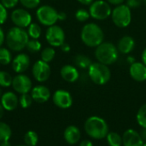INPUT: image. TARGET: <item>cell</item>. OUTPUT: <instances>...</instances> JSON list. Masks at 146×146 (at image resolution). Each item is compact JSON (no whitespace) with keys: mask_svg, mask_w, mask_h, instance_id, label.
<instances>
[{"mask_svg":"<svg viewBox=\"0 0 146 146\" xmlns=\"http://www.w3.org/2000/svg\"><path fill=\"white\" fill-rule=\"evenodd\" d=\"M29 38L25 28L15 26L8 30L5 35V41L9 49L14 52H21L27 47Z\"/></svg>","mask_w":146,"mask_h":146,"instance_id":"cell-1","label":"cell"},{"mask_svg":"<svg viewBox=\"0 0 146 146\" xmlns=\"http://www.w3.org/2000/svg\"><path fill=\"white\" fill-rule=\"evenodd\" d=\"M80 39L86 46L96 48L104 41V33L97 23L89 22L83 26L80 32Z\"/></svg>","mask_w":146,"mask_h":146,"instance_id":"cell-2","label":"cell"},{"mask_svg":"<svg viewBox=\"0 0 146 146\" xmlns=\"http://www.w3.org/2000/svg\"><path fill=\"white\" fill-rule=\"evenodd\" d=\"M86 133L93 139H103L109 133V126L107 122L101 117L91 116L84 125Z\"/></svg>","mask_w":146,"mask_h":146,"instance_id":"cell-3","label":"cell"},{"mask_svg":"<svg viewBox=\"0 0 146 146\" xmlns=\"http://www.w3.org/2000/svg\"><path fill=\"white\" fill-rule=\"evenodd\" d=\"M95 57L97 60L104 65H111L115 64L119 58L117 46L110 41H104L95 49Z\"/></svg>","mask_w":146,"mask_h":146,"instance_id":"cell-4","label":"cell"},{"mask_svg":"<svg viewBox=\"0 0 146 146\" xmlns=\"http://www.w3.org/2000/svg\"><path fill=\"white\" fill-rule=\"evenodd\" d=\"M90 79L97 85L106 84L111 77V71L108 65L100 62H92L88 68Z\"/></svg>","mask_w":146,"mask_h":146,"instance_id":"cell-5","label":"cell"},{"mask_svg":"<svg viewBox=\"0 0 146 146\" xmlns=\"http://www.w3.org/2000/svg\"><path fill=\"white\" fill-rule=\"evenodd\" d=\"M111 18L114 24L120 28H124L130 25L132 22V11L127 4H120L112 9Z\"/></svg>","mask_w":146,"mask_h":146,"instance_id":"cell-6","label":"cell"},{"mask_svg":"<svg viewBox=\"0 0 146 146\" xmlns=\"http://www.w3.org/2000/svg\"><path fill=\"white\" fill-rule=\"evenodd\" d=\"M88 10L91 17L98 21H104L109 18L112 13L110 4L104 0H94L89 5Z\"/></svg>","mask_w":146,"mask_h":146,"instance_id":"cell-7","label":"cell"},{"mask_svg":"<svg viewBox=\"0 0 146 146\" xmlns=\"http://www.w3.org/2000/svg\"><path fill=\"white\" fill-rule=\"evenodd\" d=\"M38 21L44 26L50 27L55 25L58 21V11L50 5H42L36 10Z\"/></svg>","mask_w":146,"mask_h":146,"instance_id":"cell-8","label":"cell"},{"mask_svg":"<svg viewBox=\"0 0 146 146\" xmlns=\"http://www.w3.org/2000/svg\"><path fill=\"white\" fill-rule=\"evenodd\" d=\"M45 39L51 46L60 47L65 42L64 30L60 26L56 24L48 27L45 33Z\"/></svg>","mask_w":146,"mask_h":146,"instance_id":"cell-9","label":"cell"},{"mask_svg":"<svg viewBox=\"0 0 146 146\" xmlns=\"http://www.w3.org/2000/svg\"><path fill=\"white\" fill-rule=\"evenodd\" d=\"M11 86L16 93L22 95L31 92L33 89V83L28 76L19 73L13 77Z\"/></svg>","mask_w":146,"mask_h":146,"instance_id":"cell-10","label":"cell"},{"mask_svg":"<svg viewBox=\"0 0 146 146\" xmlns=\"http://www.w3.org/2000/svg\"><path fill=\"white\" fill-rule=\"evenodd\" d=\"M51 71L49 63L39 59L36 61L32 68V74L36 81L38 83H44L47 81L50 76Z\"/></svg>","mask_w":146,"mask_h":146,"instance_id":"cell-11","label":"cell"},{"mask_svg":"<svg viewBox=\"0 0 146 146\" xmlns=\"http://www.w3.org/2000/svg\"><path fill=\"white\" fill-rule=\"evenodd\" d=\"M10 18L12 22L19 28H27L33 21L31 14L25 9H15L11 12Z\"/></svg>","mask_w":146,"mask_h":146,"instance_id":"cell-12","label":"cell"},{"mask_svg":"<svg viewBox=\"0 0 146 146\" xmlns=\"http://www.w3.org/2000/svg\"><path fill=\"white\" fill-rule=\"evenodd\" d=\"M54 104L62 109H68L73 105V97L71 94L65 89H57L52 96Z\"/></svg>","mask_w":146,"mask_h":146,"instance_id":"cell-13","label":"cell"},{"mask_svg":"<svg viewBox=\"0 0 146 146\" xmlns=\"http://www.w3.org/2000/svg\"><path fill=\"white\" fill-rule=\"evenodd\" d=\"M144 142L141 135L133 129H127L122 135L123 146H143Z\"/></svg>","mask_w":146,"mask_h":146,"instance_id":"cell-14","label":"cell"},{"mask_svg":"<svg viewBox=\"0 0 146 146\" xmlns=\"http://www.w3.org/2000/svg\"><path fill=\"white\" fill-rule=\"evenodd\" d=\"M129 74L136 82H145L146 81V65L142 62L135 61L130 65Z\"/></svg>","mask_w":146,"mask_h":146,"instance_id":"cell-15","label":"cell"},{"mask_svg":"<svg viewBox=\"0 0 146 146\" xmlns=\"http://www.w3.org/2000/svg\"><path fill=\"white\" fill-rule=\"evenodd\" d=\"M11 64L15 72L17 74L23 73L30 65V58L26 53H19L13 59Z\"/></svg>","mask_w":146,"mask_h":146,"instance_id":"cell-16","label":"cell"},{"mask_svg":"<svg viewBox=\"0 0 146 146\" xmlns=\"http://www.w3.org/2000/svg\"><path fill=\"white\" fill-rule=\"evenodd\" d=\"M0 103L6 111L15 110L19 104L18 96L12 91H7L3 93L0 98Z\"/></svg>","mask_w":146,"mask_h":146,"instance_id":"cell-17","label":"cell"},{"mask_svg":"<svg viewBox=\"0 0 146 146\" xmlns=\"http://www.w3.org/2000/svg\"><path fill=\"white\" fill-rule=\"evenodd\" d=\"M31 96L34 102L44 103L50 98V91L44 85H37L32 89Z\"/></svg>","mask_w":146,"mask_h":146,"instance_id":"cell-18","label":"cell"},{"mask_svg":"<svg viewBox=\"0 0 146 146\" xmlns=\"http://www.w3.org/2000/svg\"><path fill=\"white\" fill-rule=\"evenodd\" d=\"M62 78L68 83H75L80 77V72L78 69L71 65H65L60 71Z\"/></svg>","mask_w":146,"mask_h":146,"instance_id":"cell-19","label":"cell"},{"mask_svg":"<svg viewBox=\"0 0 146 146\" xmlns=\"http://www.w3.org/2000/svg\"><path fill=\"white\" fill-rule=\"evenodd\" d=\"M134 47L135 40L130 35H124L119 40L117 44V49L122 54H129L133 51Z\"/></svg>","mask_w":146,"mask_h":146,"instance_id":"cell-20","label":"cell"},{"mask_svg":"<svg viewBox=\"0 0 146 146\" xmlns=\"http://www.w3.org/2000/svg\"><path fill=\"white\" fill-rule=\"evenodd\" d=\"M63 137L65 141L68 144V145H75L77 144L81 137L80 134V129L75 126H68L63 133Z\"/></svg>","mask_w":146,"mask_h":146,"instance_id":"cell-21","label":"cell"},{"mask_svg":"<svg viewBox=\"0 0 146 146\" xmlns=\"http://www.w3.org/2000/svg\"><path fill=\"white\" fill-rule=\"evenodd\" d=\"M74 63L80 69H88L92 64L91 59L85 54H78L74 58Z\"/></svg>","mask_w":146,"mask_h":146,"instance_id":"cell-22","label":"cell"},{"mask_svg":"<svg viewBox=\"0 0 146 146\" xmlns=\"http://www.w3.org/2000/svg\"><path fill=\"white\" fill-rule=\"evenodd\" d=\"M107 142L110 146H121L122 145V137L115 132L109 133L106 136Z\"/></svg>","mask_w":146,"mask_h":146,"instance_id":"cell-23","label":"cell"},{"mask_svg":"<svg viewBox=\"0 0 146 146\" xmlns=\"http://www.w3.org/2000/svg\"><path fill=\"white\" fill-rule=\"evenodd\" d=\"M12 135V131L10 126L0 121V142L9 140Z\"/></svg>","mask_w":146,"mask_h":146,"instance_id":"cell-24","label":"cell"},{"mask_svg":"<svg viewBox=\"0 0 146 146\" xmlns=\"http://www.w3.org/2000/svg\"><path fill=\"white\" fill-rule=\"evenodd\" d=\"M42 30L40 26L38 23L32 22L28 27H27V34L31 39H38L41 35Z\"/></svg>","mask_w":146,"mask_h":146,"instance_id":"cell-25","label":"cell"},{"mask_svg":"<svg viewBox=\"0 0 146 146\" xmlns=\"http://www.w3.org/2000/svg\"><path fill=\"white\" fill-rule=\"evenodd\" d=\"M56 55V51L53 46L45 47L41 51V59L46 63L51 62Z\"/></svg>","mask_w":146,"mask_h":146,"instance_id":"cell-26","label":"cell"},{"mask_svg":"<svg viewBox=\"0 0 146 146\" xmlns=\"http://www.w3.org/2000/svg\"><path fill=\"white\" fill-rule=\"evenodd\" d=\"M12 62V54L6 47H0V64L7 65Z\"/></svg>","mask_w":146,"mask_h":146,"instance_id":"cell-27","label":"cell"},{"mask_svg":"<svg viewBox=\"0 0 146 146\" xmlns=\"http://www.w3.org/2000/svg\"><path fill=\"white\" fill-rule=\"evenodd\" d=\"M24 142L27 146H36L38 142V136L33 131H28L24 135Z\"/></svg>","mask_w":146,"mask_h":146,"instance_id":"cell-28","label":"cell"},{"mask_svg":"<svg viewBox=\"0 0 146 146\" xmlns=\"http://www.w3.org/2000/svg\"><path fill=\"white\" fill-rule=\"evenodd\" d=\"M136 119L138 124L142 128H146V103L139 108L136 115Z\"/></svg>","mask_w":146,"mask_h":146,"instance_id":"cell-29","label":"cell"},{"mask_svg":"<svg viewBox=\"0 0 146 146\" xmlns=\"http://www.w3.org/2000/svg\"><path fill=\"white\" fill-rule=\"evenodd\" d=\"M13 81L12 76L3 71H0V87L8 88L11 86Z\"/></svg>","mask_w":146,"mask_h":146,"instance_id":"cell-30","label":"cell"},{"mask_svg":"<svg viewBox=\"0 0 146 146\" xmlns=\"http://www.w3.org/2000/svg\"><path fill=\"white\" fill-rule=\"evenodd\" d=\"M33 99L32 96L29 95L28 93L21 95L19 98V104L22 108H28L33 104Z\"/></svg>","mask_w":146,"mask_h":146,"instance_id":"cell-31","label":"cell"},{"mask_svg":"<svg viewBox=\"0 0 146 146\" xmlns=\"http://www.w3.org/2000/svg\"><path fill=\"white\" fill-rule=\"evenodd\" d=\"M42 45L37 39H30L27 45V48L31 52H38L41 50Z\"/></svg>","mask_w":146,"mask_h":146,"instance_id":"cell-32","label":"cell"},{"mask_svg":"<svg viewBox=\"0 0 146 146\" xmlns=\"http://www.w3.org/2000/svg\"><path fill=\"white\" fill-rule=\"evenodd\" d=\"M74 15H75L76 20L80 22H85L88 21L89 18L91 17L89 10H86L85 9H79L78 10H76Z\"/></svg>","mask_w":146,"mask_h":146,"instance_id":"cell-33","label":"cell"},{"mask_svg":"<svg viewBox=\"0 0 146 146\" xmlns=\"http://www.w3.org/2000/svg\"><path fill=\"white\" fill-rule=\"evenodd\" d=\"M41 0H20L21 5L27 9H35L38 8L40 4Z\"/></svg>","mask_w":146,"mask_h":146,"instance_id":"cell-34","label":"cell"},{"mask_svg":"<svg viewBox=\"0 0 146 146\" xmlns=\"http://www.w3.org/2000/svg\"><path fill=\"white\" fill-rule=\"evenodd\" d=\"M8 19V11L7 9L0 2V26L3 25Z\"/></svg>","mask_w":146,"mask_h":146,"instance_id":"cell-35","label":"cell"},{"mask_svg":"<svg viewBox=\"0 0 146 146\" xmlns=\"http://www.w3.org/2000/svg\"><path fill=\"white\" fill-rule=\"evenodd\" d=\"M19 2H20V0H1L2 4H3L7 9L15 8V7L18 4Z\"/></svg>","mask_w":146,"mask_h":146,"instance_id":"cell-36","label":"cell"},{"mask_svg":"<svg viewBox=\"0 0 146 146\" xmlns=\"http://www.w3.org/2000/svg\"><path fill=\"white\" fill-rule=\"evenodd\" d=\"M126 4L130 8V9H136L141 5L143 3V0H125Z\"/></svg>","mask_w":146,"mask_h":146,"instance_id":"cell-37","label":"cell"},{"mask_svg":"<svg viewBox=\"0 0 146 146\" xmlns=\"http://www.w3.org/2000/svg\"><path fill=\"white\" fill-rule=\"evenodd\" d=\"M110 4H112V5H115V6H117V5H120V4H122L124 2H125V0H106Z\"/></svg>","mask_w":146,"mask_h":146,"instance_id":"cell-38","label":"cell"},{"mask_svg":"<svg viewBox=\"0 0 146 146\" xmlns=\"http://www.w3.org/2000/svg\"><path fill=\"white\" fill-rule=\"evenodd\" d=\"M61 49H62V52H68L69 51H70V49H71V47H70V46L68 44V43H66V42H64L61 46Z\"/></svg>","mask_w":146,"mask_h":146,"instance_id":"cell-39","label":"cell"},{"mask_svg":"<svg viewBox=\"0 0 146 146\" xmlns=\"http://www.w3.org/2000/svg\"><path fill=\"white\" fill-rule=\"evenodd\" d=\"M5 41V34L3 30V28L0 27V47L2 46V45L3 44V42Z\"/></svg>","mask_w":146,"mask_h":146,"instance_id":"cell-40","label":"cell"},{"mask_svg":"<svg viewBox=\"0 0 146 146\" xmlns=\"http://www.w3.org/2000/svg\"><path fill=\"white\" fill-rule=\"evenodd\" d=\"M67 18V15L65 12H58V21H64Z\"/></svg>","mask_w":146,"mask_h":146,"instance_id":"cell-41","label":"cell"},{"mask_svg":"<svg viewBox=\"0 0 146 146\" xmlns=\"http://www.w3.org/2000/svg\"><path fill=\"white\" fill-rule=\"evenodd\" d=\"M80 146H93V144L90 140H83L80 142Z\"/></svg>","mask_w":146,"mask_h":146,"instance_id":"cell-42","label":"cell"},{"mask_svg":"<svg viewBox=\"0 0 146 146\" xmlns=\"http://www.w3.org/2000/svg\"><path fill=\"white\" fill-rule=\"evenodd\" d=\"M77 1L83 5H90L94 0H77Z\"/></svg>","mask_w":146,"mask_h":146,"instance_id":"cell-43","label":"cell"},{"mask_svg":"<svg viewBox=\"0 0 146 146\" xmlns=\"http://www.w3.org/2000/svg\"><path fill=\"white\" fill-rule=\"evenodd\" d=\"M141 60H142V63H144V64L146 65V47L144 49V51L142 52Z\"/></svg>","mask_w":146,"mask_h":146,"instance_id":"cell-44","label":"cell"},{"mask_svg":"<svg viewBox=\"0 0 146 146\" xmlns=\"http://www.w3.org/2000/svg\"><path fill=\"white\" fill-rule=\"evenodd\" d=\"M3 113H4V108H3L2 104L0 103V120H1L2 117L3 116Z\"/></svg>","mask_w":146,"mask_h":146,"instance_id":"cell-45","label":"cell"},{"mask_svg":"<svg viewBox=\"0 0 146 146\" xmlns=\"http://www.w3.org/2000/svg\"><path fill=\"white\" fill-rule=\"evenodd\" d=\"M0 146H11L10 143L9 142V140L7 141H3L1 144H0Z\"/></svg>","mask_w":146,"mask_h":146,"instance_id":"cell-46","label":"cell"},{"mask_svg":"<svg viewBox=\"0 0 146 146\" xmlns=\"http://www.w3.org/2000/svg\"><path fill=\"white\" fill-rule=\"evenodd\" d=\"M127 62L131 65V64H133V63H134V62H135V59H134L133 58H132L131 56H129V57L127 58Z\"/></svg>","mask_w":146,"mask_h":146,"instance_id":"cell-47","label":"cell"},{"mask_svg":"<svg viewBox=\"0 0 146 146\" xmlns=\"http://www.w3.org/2000/svg\"><path fill=\"white\" fill-rule=\"evenodd\" d=\"M2 96V89H1V87H0V98Z\"/></svg>","mask_w":146,"mask_h":146,"instance_id":"cell-48","label":"cell"},{"mask_svg":"<svg viewBox=\"0 0 146 146\" xmlns=\"http://www.w3.org/2000/svg\"><path fill=\"white\" fill-rule=\"evenodd\" d=\"M143 3H144V4L146 6V0H143Z\"/></svg>","mask_w":146,"mask_h":146,"instance_id":"cell-49","label":"cell"},{"mask_svg":"<svg viewBox=\"0 0 146 146\" xmlns=\"http://www.w3.org/2000/svg\"><path fill=\"white\" fill-rule=\"evenodd\" d=\"M16 146H27V145H16Z\"/></svg>","mask_w":146,"mask_h":146,"instance_id":"cell-50","label":"cell"},{"mask_svg":"<svg viewBox=\"0 0 146 146\" xmlns=\"http://www.w3.org/2000/svg\"><path fill=\"white\" fill-rule=\"evenodd\" d=\"M143 146H146V141H145V142H144V145Z\"/></svg>","mask_w":146,"mask_h":146,"instance_id":"cell-51","label":"cell"}]
</instances>
